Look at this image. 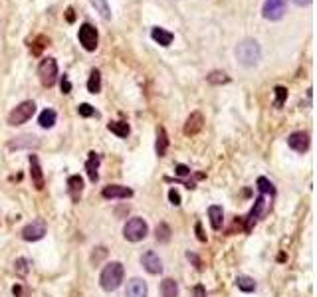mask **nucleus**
<instances>
[{"instance_id":"nucleus-1","label":"nucleus","mask_w":317,"mask_h":297,"mask_svg":"<svg viewBox=\"0 0 317 297\" xmlns=\"http://www.w3.org/2000/svg\"><path fill=\"white\" fill-rule=\"evenodd\" d=\"M125 278V268L121 261H109L103 270H101V276H99V285L105 289V291H115Z\"/></svg>"},{"instance_id":"nucleus-2","label":"nucleus","mask_w":317,"mask_h":297,"mask_svg":"<svg viewBox=\"0 0 317 297\" xmlns=\"http://www.w3.org/2000/svg\"><path fill=\"white\" fill-rule=\"evenodd\" d=\"M236 57H238V62H240L242 66H246V68L258 66L262 60L260 44H258L256 40H252V38L242 40V42L238 44V48H236Z\"/></svg>"},{"instance_id":"nucleus-3","label":"nucleus","mask_w":317,"mask_h":297,"mask_svg":"<svg viewBox=\"0 0 317 297\" xmlns=\"http://www.w3.org/2000/svg\"><path fill=\"white\" fill-rule=\"evenodd\" d=\"M149 234V226L143 218L135 216V218H129L125 226H123V238L127 242H141L147 238Z\"/></svg>"},{"instance_id":"nucleus-4","label":"nucleus","mask_w":317,"mask_h":297,"mask_svg":"<svg viewBox=\"0 0 317 297\" xmlns=\"http://www.w3.org/2000/svg\"><path fill=\"white\" fill-rule=\"evenodd\" d=\"M36 113V103L34 101H22L16 105L12 111L8 113V125L16 127V125H24L28 119H32V115Z\"/></svg>"},{"instance_id":"nucleus-5","label":"nucleus","mask_w":317,"mask_h":297,"mask_svg":"<svg viewBox=\"0 0 317 297\" xmlns=\"http://www.w3.org/2000/svg\"><path fill=\"white\" fill-rule=\"evenodd\" d=\"M38 77L44 87H52L57 79V64L54 57H44L38 66Z\"/></svg>"},{"instance_id":"nucleus-6","label":"nucleus","mask_w":317,"mask_h":297,"mask_svg":"<svg viewBox=\"0 0 317 297\" xmlns=\"http://www.w3.org/2000/svg\"><path fill=\"white\" fill-rule=\"evenodd\" d=\"M285 6H287V0H266L262 6V16L266 20L278 22L285 14Z\"/></svg>"},{"instance_id":"nucleus-7","label":"nucleus","mask_w":317,"mask_h":297,"mask_svg":"<svg viewBox=\"0 0 317 297\" xmlns=\"http://www.w3.org/2000/svg\"><path fill=\"white\" fill-rule=\"evenodd\" d=\"M77 38H79V44L83 46V50H88V52H95L97 42H99V36H97V30H95L90 22H85V24H81V26H79Z\"/></svg>"},{"instance_id":"nucleus-8","label":"nucleus","mask_w":317,"mask_h":297,"mask_svg":"<svg viewBox=\"0 0 317 297\" xmlns=\"http://www.w3.org/2000/svg\"><path fill=\"white\" fill-rule=\"evenodd\" d=\"M46 236V222L44 220H34L22 230V238L26 242H38Z\"/></svg>"},{"instance_id":"nucleus-9","label":"nucleus","mask_w":317,"mask_h":297,"mask_svg":"<svg viewBox=\"0 0 317 297\" xmlns=\"http://www.w3.org/2000/svg\"><path fill=\"white\" fill-rule=\"evenodd\" d=\"M287 145L294 148L296 153H307L309 145H311V139H309V133L305 131H296L287 137Z\"/></svg>"},{"instance_id":"nucleus-10","label":"nucleus","mask_w":317,"mask_h":297,"mask_svg":"<svg viewBox=\"0 0 317 297\" xmlns=\"http://www.w3.org/2000/svg\"><path fill=\"white\" fill-rule=\"evenodd\" d=\"M264 206H266V196L260 194L256 200H254V206H252V210H250V214L246 216V232H252V228L256 226V222L260 220V216L264 214Z\"/></svg>"},{"instance_id":"nucleus-11","label":"nucleus","mask_w":317,"mask_h":297,"mask_svg":"<svg viewBox=\"0 0 317 297\" xmlns=\"http://www.w3.org/2000/svg\"><path fill=\"white\" fill-rule=\"evenodd\" d=\"M205 127V115L200 111H192L190 115L187 117V123H185V135L187 137H194V135H198L200 131Z\"/></svg>"},{"instance_id":"nucleus-12","label":"nucleus","mask_w":317,"mask_h":297,"mask_svg":"<svg viewBox=\"0 0 317 297\" xmlns=\"http://www.w3.org/2000/svg\"><path fill=\"white\" fill-rule=\"evenodd\" d=\"M101 196L107 198V200H123V198H131L133 196V190L121 185H109L101 190Z\"/></svg>"},{"instance_id":"nucleus-13","label":"nucleus","mask_w":317,"mask_h":297,"mask_svg":"<svg viewBox=\"0 0 317 297\" xmlns=\"http://www.w3.org/2000/svg\"><path fill=\"white\" fill-rule=\"evenodd\" d=\"M141 263H143V268H145L149 274H153V276H157V274L163 272V261H161V258H159L153 250L145 252V254L141 256Z\"/></svg>"},{"instance_id":"nucleus-14","label":"nucleus","mask_w":317,"mask_h":297,"mask_svg":"<svg viewBox=\"0 0 317 297\" xmlns=\"http://www.w3.org/2000/svg\"><path fill=\"white\" fill-rule=\"evenodd\" d=\"M125 297H149V287L141 278H133L127 281Z\"/></svg>"},{"instance_id":"nucleus-15","label":"nucleus","mask_w":317,"mask_h":297,"mask_svg":"<svg viewBox=\"0 0 317 297\" xmlns=\"http://www.w3.org/2000/svg\"><path fill=\"white\" fill-rule=\"evenodd\" d=\"M30 176H32V183L36 186V190H42L46 181H44V172L40 167V161H38L36 155H30Z\"/></svg>"},{"instance_id":"nucleus-16","label":"nucleus","mask_w":317,"mask_h":297,"mask_svg":"<svg viewBox=\"0 0 317 297\" xmlns=\"http://www.w3.org/2000/svg\"><path fill=\"white\" fill-rule=\"evenodd\" d=\"M99 163H101L99 153L92 151V153H90V157H88V161H85V172H88V176H90V181H92V183H97V179H99V174H97Z\"/></svg>"},{"instance_id":"nucleus-17","label":"nucleus","mask_w":317,"mask_h":297,"mask_svg":"<svg viewBox=\"0 0 317 297\" xmlns=\"http://www.w3.org/2000/svg\"><path fill=\"white\" fill-rule=\"evenodd\" d=\"M68 192H70L74 202H79V196L83 192V179L79 174H74V176L68 179Z\"/></svg>"},{"instance_id":"nucleus-18","label":"nucleus","mask_w":317,"mask_h":297,"mask_svg":"<svg viewBox=\"0 0 317 297\" xmlns=\"http://www.w3.org/2000/svg\"><path fill=\"white\" fill-rule=\"evenodd\" d=\"M151 38H153V40H155L159 46L167 48V46H170V44H172V38H175V36H172L168 30H163V28H159V26H157V28H153V30H151Z\"/></svg>"},{"instance_id":"nucleus-19","label":"nucleus","mask_w":317,"mask_h":297,"mask_svg":"<svg viewBox=\"0 0 317 297\" xmlns=\"http://www.w3.org/2000/svg\"><path fill=\"white\" fill-rule=\"evenodd\" d=\"M208 218H210V226L214 230H220L224 224V212H222V206H216L212 204L208 208Z\"/></svg>"},{"instance_id":"nucleus-20","label":"nucleus","mask_w":317,"mask_h":297,"mask_svg":"<svg viewBox=\"0 0 317 297\" xmlns=\"http://www.w3.org/2000/svg\"><path fill=\"white\" fill-rule=\"evenodd\" d=\"M161 297H179V283L172 278H165L161 281Z\"/></svg>"},{"instance_id":"nucleus-21","label":"nucleus","mask_w":317,"mask_h":297,"mask_svg":"<svg viewBox=\"0 0 317 297\" xmlns=\"http://www.w3.org/2000/svg\"><path fill=\"white\" fill-rule=\"evenodd\" d=\"M56 119L57 115L54 109H44V111L40 113V117H38V123H40L42 129H52L56 125Z\"/></svg>"},{"instance_id":"nucleus-22","label":"nucleus","mask_w":317,"mask_h":297,"mask_svg":"<svg viewBox=\"0 0 317 297\" xmlns=\"http://www.w3.org/2000/svg\"><path fill=\"white\" fill-rule=\"evenodd\" d=\"M167 148H168V137H167V131L163 127H159L157 131V143H155V151L159 157H165L167 155Z\"/></svg>"},{"instance_id":"nucleus-23","label":"nucleus","mask_w":317,"mask_h":297,"mask_svg":"<svg viewBox=\"0 0 317 297\" xmlns=\"http://www.w3.org/2000/svg\"><path fill=\"white\" fill-rule=\"evenodd\" d=\"M107 129L111 131L113 135H117L119 139H127L131 133V127L125 121H111V123L107 125Z\"/></svg>"},{"instance_id":"nucleus-24","label":"nucleus","mask_w":317,"mask_h":297,"mask_svg":"<svg viewBox=\"0 0 317 297\" xmlns=\"http://www.w3.org/2000/svg\"><path fill=\"white\" fill-rule=\"evenodd\" d=\"M40 143H38V139L34 135H22L18 137L16 141H10L8 143V147L10 148H22V147H38Z\"/></svg>"},{"instance_id":"nucleus-25","label":"nucleus","mask_w":317,"mask_h":297,"mask_svg":"<svg viewBox=\"0 0 317 297\" xmlns=\"http://www.w3.org/2000/svg\"><path fill=\"white\" fill-rule=\"evenodd\" d=\"M170 226H168L167 222H159V226H157V230H155V238H157V242L159 244H167L168 240H170Z\"/></svg>"},{"instance_id":"nucleus-26","label":"nucleus","mask_w":317,"mask_h":297,"mask_svg":"<svg viewBox=\"0 0 317 297\" xmlns=\"http://www.w3.org/2000/svg\"><path fill=\"white\" fill-rule=\"evenodd\" d=\"M236 287L244 291V293H250V291H254L256 289V281L252 278H248V276H238L236 278Z\"/></svg>"},{"instance_id":"nucleus-27","label":"nucleus","mask_w":317,"mask_h":297,"mask_svg":"<svg viewBox=\"0 0 317 297\" xmlns=\"http://www.w3.org/2000/svg\"><path fill=\"white\" fill-rule=\"evenodd\" d=\"M88 92L90 93H99L101 92V74L97 70H92L90 79H88Z\"/></svg>"},{"instance_id":"nucleus-28","label":"nucleus","mask_w":317,"mask_h":297,"mask_svg":"<svg viewBox=\"0 0 317 297\" xmlns=\"http://www.w3.org/2000/svg\"><path fill=\"white\" fill-rule=\"evenodd\" d=\"M256 185H258L260 194H264V196H266V194H270V196H276V188H274V185H272V183H270L266 176H260Z\"/></svg>"},{"instance_id":"nucleus-29","label":"nucleus","mask_w":317,"mask_h":297,"mask_svg":"<svg viewBox=\"0 0 317 297\" xmlns=\"http://www.w3.org/2000/svg\"><path fill=\"white\" fill-rule=\"evenodd\" d=\"M208 83L212 85H222V83H228L230 81V75H226L224 72H212L210 75H206Z\"/></svg>"},{"instance_id":"nucleus-30","label":"nucleus","mask_w":317,"mask_h":297,"mask_svg":"<svg viewBox=\"0 0 317 297\" xmlns=\"http://www.w3.org/2000/svg\"><path fill=\"white\" fill-rule=\"evenodd\" d=\"M274 95H276L274 107H281V105L285 103V99H287V90H285L283 85H276V87H274Z\"/></svg>"},{"instance_id":"nucleus-31","label":"nucleus","mask_w":317,"mask_h":297,"mask_svg":"<svg viewBox=\"0 0 317 297\" xmlns=\"http://www.w3.org/2000/svg\"><path fill=\"white\" fill-rule=\"evenodd\" d=\"M28 270H30V261L26 260V258H18V260L14 261V272L18 274V276H26L28 274Z\"/></svg>"},{"instance_id":"nucleus-32","label":"nucleus","mask_w":317,"mask_h":297,"mask_svg":"<svg viewBox=\"0 0 317 297\" xmlns=\"http://www.w3.org/2000/svg\"><path fill=\"white\" fill-rule=\"evenodd\" d=\"M77 113H79V117H95L97 115V111H95L90 103H81L77 107Z\"/></svg>"},{"instance_id":"nucleus-33","label":"nucleus","mask_w":317,"mask_h":297,"mask_svg":"<svg viewBox=\"0 0 317 297\" xmlns=\"http://www.w3.org/2000/svg\"><path fill=\"white\" fill-rule=\"evenodd\" d=\"M105 256H107V248H103V246L95 248V252L92 254V263H94V265H97V263L103 260Z\"/></svg>"},{"instance_id":"nucleus-34","label":"nucleus","mask_w":317,"mask_h":297,"mask_svg":"<svg viewBox=\"0 0 317 297\" xmlns=\"http://www.w3.org/2000/svg\"><path fill=\"white\" fill-rule=\"evenodd\" d=\"M168 200H170V204H172V206L181 204V194H179V190L170 188V190H168Z\"/></svg>"},{"instance_id":"nucleus-35","label":"nucleus","mask_w":317,"mask_h":297,"mask_svg":"<svg viewBox=\"0 0 317 297\" xmlns=\"http://www.w3.org/2000/svg\"><path fill=\"white\" fill-rule=\"evenodd\" d=\"M60 87H62V93H70V92H72V83H70L68 75H64V77H62V81H60Z\"/></svg>"},{"instance_id":"nucleus-36","label":"nucleus","mask_w":317,"mask_h":297,"mask_svg":"<svg viewBox=\"0 0 317 297\" xmlns=\"http://www.w3.org/2000/svg\"><path fill=\"white\" fill-rule=\"evenodd\" d=\"M175 172H177V176H188V174H190V168H188L187 165H177Z\"/></svg>"},{"instance_id":"nucleus-37","label":"nucleus","mask_w":317,"mask_h":297,"mask_svg":"<svg viewBox=\"0 0 317 297\" xmlns=\"http://www.w3.org/2000/svg\"><path fill=\"white\" fill-rule=\"evenodd\" d=\"M192 297H206V289L205 285H194V289H192Z\"/></svg>"},{"instance_id":"nucleus-38","label":"nucleus","mask_w":317,"mask_h":297,"mask_svg":"<svg viewBox=\"0 0 317 297\" xmlns=\"http://www.w3.org/2000/svg\"><path fill=\"white\" fill-rule=\"evenodd\" d=\"M97 4H99V10H101L103 18H109V8H107V2H105V0H97Z\"/></svg>"},{"instance_id":"nucleus-39","label":"nucleus","mask_w":317,"mask_h":297,"mask_svg":"<svg viewBox=\"0 0 317 297\" xmlns=\"http://www.w3.org/2000/svg\"><path fill=\"white\" fill-rule=\"evenodd\" d=\"M196 238L200 242H206V236L203 234V226H200V222L196 224Z\"/></svg>"},{"instance_id":"nucleus-40","label":"nucleus","mask_w":317,"mask_h":297,"mask_svg":"<svg viewBox=\"0 0 317 297\" xmlns=\"http://www.w3.org/2000/svg\"><path fill=\"white\" fill-rule=\"evenodd\" d=\"M187 258H188V260H192V261H194V263H196V268H198V270H200V268H203V263H200V260H198V258H196V256H194V254H190V252H188V254H187Z\"/></svg>"},{"instance_id":"nucleus-41","label":"nucleus","mask_w":317,"mask_h":297,"mask_svg":"<svg viewBox=\"0 0 317 297\" xmlns=\"http://www.w3.org/2000/svg\"><path fill=\"white\" fill-rule=\"evenodd\" d=\"M12 293L16 297H24V291H22V285H14L12 287Z\"/></svg>"},{"instance_id":"nucleus-42","label":"nucleus","mask_w":317,"mask_h":297,"mask_svg":"<svg viewBox=\"0 0 317 297\" xmlns=\"http://www.w3.org/2000/svg\"><path fill=\"white\" fill-rule=\"evenodd\" d=\"M294 4H298V6H307V4H311V0H294Z\"/></svg>"},{"instance_id":"nucleus-43","label":"nucleus","mask_w":317,"mask_h":297,"mask_svg":"<svg viewBox=\"0 0 317 297\" xmlns=\"http://www.w3.org/2000/svg\"><path fill=\"white\" fill-rule=\"evenodd\" d=\"M74 10H72V8H68V20H70V22H74Z\"/></svg>"}]
</instances>
